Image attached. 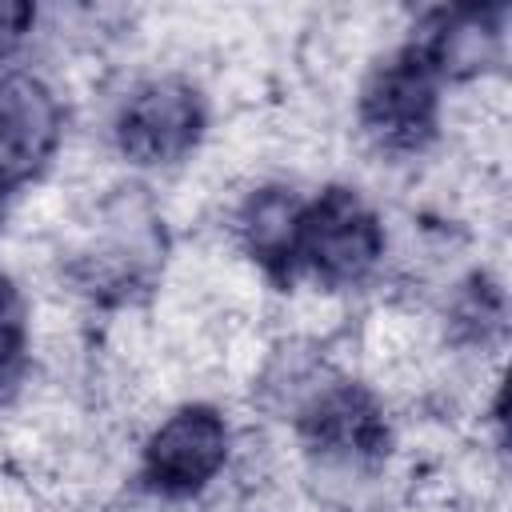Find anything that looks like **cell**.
<instances>
[{
	"label": "cell",
	"mask_w": 512,
	"mask_h": 512,
	"mask_svg": "<svg viewBox=\"0 0 512 512\" xmlns=\"http://www.w3.org/2000/svg\"><path fill=\"white\" fill-rule=\"evenodd\" d=\"M276 408L292 424V436L316 476L368 484L384 472L396 448V428L380 392L348 372L328 368L324 360H312V368L280 396Z\"/></svg>",
	"instance_id": "cell-1"
},
{
	"label": "cell",
	"mask_w": 512,
	"mask_h": 512,
	"mask_svg": "<svg viewBox=\"0 0 512 512\" xmlns=\"http://www.w3.org/2000/svg\"><path fill=\"white\" fill-rule=\"evenodd\" d=\"M164 264L168 228L156 200L144 184H120L64 252V280L96 308H128L156 292Z\"/></svg>",
	"instance_id": "cell-2"
},
{
	"label": "cell",
	"mask_w": 512,
	"mask_h": 512,
	"mask_svg": "<svg viewBox=\"0 0 512 512\" xmlns=\"http://www.w3.org/2000/svg\"><path fill=\"white\" fill-rule=\"evenodd\" d=\"M388 256V228L380 208L344 180L304 196L296 236V280L308 276L324 292L364 288Z\"/></svg>",
	"instance_id": "cell-3"
},
{
	"label": "cell",
	"mask_w": 512,
	"mask_h": 512,
	"mask_svg": "<svg viewBox=\"0 0 512 512\" xmlns=\"http://www.w3.org/2000/svg\"><path fill=\"white\" fill-rule=\"evenodd\" d=\"M356 128L380 156L392 160H412L440 140L444 84L408 36L376 56L360 76Z\"/></svg>",
	"instance_id": "cell-4"
},
{
	"label": "cell",
	"mask_w": 512,
	"mask_h": 512,
	"mask_svg": "<svg viewBox=\"0 0 512 512\" xmlns=\"http://www.w3.org/2000/svg\"><path fill=\"white\" fill-rule=\"evenodd\" d=\"M212 108L204 88L184 72L140 76L112 108V148L128 168L164 172L184 164L208 136Z\"/></svg>",
	"instance_id": "cell-5"
},
{
	"label": "cell",
	"mask_w": 512,
	"mask_h": 512,
	"mask_svg": "<svg viewBox=\"0 0 512 512\" xmlns=\"http://www.w3.org/2000/svg\"><path fill=\"white\" fill-rule=\"evenodd\" d=\"M236 448V432L224 408L208 400L176 404L140 444L136 480L148 496L184 504L204 496L228 468Z\"/></svg>",
	"instance_id": "cell-6"
},
{
	"label": "cell",
	"mask_w": 512,
	"mask_h": 512,
	"mask_svg": "<svg viewBox=\"0 0 512 512\" xmlns=\"http://www.w3.org/2000/svg\"><path fill=\"white\" fill-rule=\"evenodd\" d=\"M68 108L60 92L32 68L0 72V192L44 180L64 148Z\"/></svg>",
	"instance_id": "cell-7"
},
{
	"label": "cell",
	"mask_w": 512,
	"mask_h": 512,
	"mask_svg": "<svg viewBox=\"0 0 512 512\" xmlns=\"http://www.w3.org/2000/svg\"><path fill=\"white\" fill-rule=\"evenodd\" d=\"M408 40L420 48L444 88L492 76L508 52V4H452L428 8Z\"/></svg>",
	"instance_id": "cell-8"
},
{
	"label": "cell",
	"mask_w": 512,
	"mask_h": 512,
	"mask_svg": "<svg viewBox=\"0 0 512 512\" xmlns=\"http://www.w3.org/2000/svg\"><path fill=\"white\" fill-rule=\"evenodd\" d=\"M300 212H304V196L284 180L256 184L252 192H244V200L232 212V236H236L240 252L280 292H288L296 284Z\"/></svg>",
	"instance_id": "cell-9"
},
{
	"label": "cell",
	"mask_w": 512,
	"mask_h": 512,
	"mask_svg": "<svg viewBox=\"0 0 512 512\" xmlns=\"http://www.w3.org/2000/svg\"><path fill=\"white\" fill-rule=\"evenodd\" d=\"M32 364V304L24 288L0 272V404L16 396Z\"/></svg>",
	"instance_id": "cell-10"
},
{
	"label": "cell",
	"mask_w": 512,
	"mask_h": 512,
	"mask_svg": "<svg viewBox=\"0 0 512 512\" xmlns=\"http://www.w3.org/2000/svg\"><path fill=\"white\" fill-rule=\"evenodd\" d=\"M448 332L456 344H488L504 332V292L484 272H472L456 284L448 304Z\"/></svg>",
	"instance_id": "cell-11"
},
{
	"label": "cell",
	"mask_w": 512,
	"mask_h": 512,
	"mask_svg": "<svg viewBox=\"0 0 512 512\" xmlns=\"http://www.w3.org/2000/svg\"><path fill=\"white\" fill-rule=\"evenodd\" d=\"M36 4L28 0H0V72L12 68V60L24 52L36 28Z\"/></svg>",
	"instance_id": "cell-12"
},
{
	"label": "cell",
	"mask_w": 512,
	"mask_h": 512,
	"mask_svg": "<svg viewBox=\"0 0 512 512\" xmlns=\"http://www.w3.org/2000/svg\"><path fill=\"white\" fill-rule=\"evenodd\" d=\"M4 220H8V192H0V236H4Z\"/></svg>",
	"instance_id": "cell-13"
}]
</instances>
